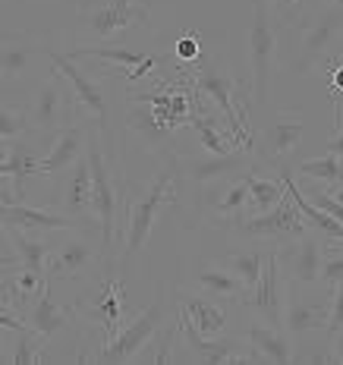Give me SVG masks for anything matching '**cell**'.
Returning a JSON list of instances; mask_svg holds the SVG:
<instances>
[{"instance_id":"44dd1931","label":"cell","mask_w":343,"mask_h":365,"mask_svg":"<svg viewBox=\"0 0 343 365\" xmlns=\"http://www.w3.org/2000/svg\"><path fill=\"white\" fill-rule=\"evenodd\" d=\"M249 346L262 356V362H274V365H287V362H296V353H293V337L277 328V324H268V322H258L249 328L246 334Z\"/></svg>"},{"instance_id":"bcb514c9","label":"cell","mask_w":343,"mask_h":365,"mask_svg":"<svg viewBox=\"0 0 343 365\" xmlns=\"http://www.w3.org/2000/svg\"><path fill=\"white\" fill-rule=\"evenodd\" d=\"M331 91L334 95H343V66H337V70L331 73Z\"/></svg>"},{"instance_id":"7dc6e473","label":"cell","mask_w":343,"mask_h":365,"mask_svg":"<svg viewBox=\"0 0 343 365\" xmlns=\"http://www.w3.org/2000/svg\"><path fill=\"white\" fill-rule=\"evenodd\" d=\"M331 359L343 365V331L334 334V356H331Z\"/></svg>"},{"instance_id":"f546056e","label":"cell","mask_w":343,"mask_h":365,"mask_svg":"<svg viewBox=\"0 0 343 365\" xmlns=\"http://www.w3.org/2000/svg\"><path fill=\"white\" fill-rule=\"evenodd\" d=\"M70 57L73 60H79V57H95V60H108V63L113 66H120V70H133V66H139L148 54H139V51H133V48H123V44H108V48H76L70 51Z\"/></svg>"},{"instance_id":"7402d4cb","label":"cell","mask_w":343,"mask_h":365,"mask_svg":"<svg viewBox=\"0 0 343 365\" xmlns=\"http://www.w3.org/2000/svg\"><path fill=\"white\" fill-rule=\"evenodd\" d=\"M48 54L44 48H38L35 41H22L19 35H10L0 41V86L6 82H16L19 76H26L32 70L35 57Z\"/></svg>"},{"instance_id":"4dcf8cb0","label":"cell","mask_w":343,"mask_h":365,"mask_svg":"<svg viewBox=\"0 0 343 365\" xmlns=\"http://www.w3.org/2000/svg\"><path fill=\"white\" fill-rule=\"evenodd\" d=\"M220 264H224L233 277H240V284L249 290L265 268V255L262 252H230V255L220 258Z\"/></svg>"},{"instance_id":"9a60e30c","label":"cell","mask_w":343,"mask_h":365,"mask_svg":"<svg viewBox=\"0 0 343 365\" xmlns=\"http://www.w3.org/2000/svg\"><path fill=\"white\" fill-rule=\"evenodd\" d=\"M180 167L195 186H208V182H217L220 177H230V173H242L249 167V151H230V155H193V158H180Z\"/></svg>"},{"instance_id":"d6986e66","label":"cell","mask_w":343,"mask_h":365,"mask_svg":"<svg viewBox=\"0 0 343 365\" xmlns=\"http://www.w3.org/2000/svg\"><path fill=\"white\" fill-rule=\"evenodd\" d=\"M91 258H95V246H91L86 237H66L63 242H60V246L51 249L48 268H44V274H48L51 284H54V277H57V280L79 277V274L91 264Z\"/></svg>"},{"instance_id":"8fae6325","label":"cell","mask_w":343,"mask_h":365,"mask_svg":"<svg viewBox=\"0 0 343 365\" xmlns=\"http://www.w3.org/2000/svg\"><path fill=\"white\" fill-rule=\"evenodd\" d=\"M280 268H284V277L290 284H318L322 280V237H315L312 230H306L302 237L290 240L287 249L277 255Z\"/></svg>"},{"instance_id":"5bb4252c","label":"cell","mask_w":343,"mask_h":365,"mask_svg":"<svg viewBox=\"0 0 343 365\" xmlns=\"http://www.w3.org/2000/svg\"><path fill=\"white\" fill-rule=\"evenodd\" d=\"M327 312H331V299H302L296 284H290L287 299H284V322L280 324H284V331L290 337L300 340V337H306V334L327 328Z\"/></svg>"},{"instance_id":"f35d334b","label":"cell","mask_w":343,"mask_h":365,"mask_svg":"<svg viewBox=\"0 0 343 365\" xmlns=\"http://www.w3.org/2000/svg\"><path fill=\"white\" fill-rule=\"evenodd\" d=\"M331 104H334V120H337V129H334V135L327 139V151H331V155H337L343 161V98L334 95Z\"/></svg>"},{"instance_id":"ac0fdd59","label":"cell","mask_w":343,"mask_h":365,"mask_svg":"<svg viewBox=\"0 0 343 365\" xmlns=\"http://www.w3.org/2000/svg\"><path fill=\"white\" fill-rule=\"evenodd\" d=\"M88 148V133L86 126H63L57 129V139L51 145L48 155L38 161V177L51 180L57 173H63L66 167H73L82 158V151Z\"/></svg>"},{"instance_id":"ee69618b","label":"cell","mask_w":343,"mask_h":365,"mask_svg":"<svg viewBox=\"0 0 343 365\" xmlns=\"http://www.w3.org/2000/svg\"><path fill=\"white\" fill-rule=\"evenodd\" d=\"M0 328H4V331H22V328H29V324L22 322V318H19L13 309H4V306H0Z\"/></svg>"},{"instance_id":"b9f144b4","label":"cell","mask_w":343,"mask_h":365,"mask_svg":"<svg viewBox=\"0 0 343 365\" xmlns=\"http://www.w3.org/2000/svg\"><path fill=\"white\" fill-rule=\"evenodd\" d=\"M180 331V324L173 322V324H164V334H161V344H158V353L151 356L148 362H155V365H164V362H170V340H173V334Z\"/></svg>"},{"instance_id":"d590c367","label":"cell","mask_w":343,"mask_h":365,"mask_svg":"<svg viewBox=\"0 0 343 365\" xmlns=\"http://www.w3.org/2000/svg\"><path fill=\"white\" fill-rule=\"evenodd\" d=\"M41 349V337L32 328L16 331V353H13V365H38L44 362V356L38 353Z\"/></svg>"},{"instance_id":"f907efd6","label":"cell","mask_w":343,"mask_h":365,"mask_svg":"<svg viewBox=\"0 0 343 365\" xmlns=\"http://www.w3.org/2000/svg\"><path fill=\"white\" fill-rule=\"evenodd\" d=\"M265 6H300L302 0H262Z\"/></svg>"},{"instance_id":"ba28073f","label":"cell","mask_w":343,"mask_h":365,"mask_svg":"<svg viewBox=\"0 0 343 365\" xmlns=\"http://www.w3.org/2000/svg\"><path fill=\"white\" fill-rule=\"evenodd\" d=\"M73 108H76V98H73L70 86H66L63 76L54 73L38 86L29 123H32L35 133H57V129H63L66 120L73 117Z\"/></svg>"},{"instance_id":"7a4b0ae2","label":"cell","mask_w":343,"mask_h":365,"mask_svg":"<svg viewBox=\"0 0 343 365\" xmlns=\"http://www.w3.org/2000/svg\"><path fill=\"white\" fill-rule=\"evenodd\" d=\"M343 38V4H334L315 16L302 19V26L290 29V70L293 73H309L322 60L331 57Z\"/></svg>"},{"instance_id":"f5cc1de1","label":"cell","mask_w":343,"mask_h":365,"mask_svg":"<svg viewBox=\"0 0 343 365\" xmlns=\"http://www.w3.org/2000/svg\"><path fill=\"white\" fill-rule=\"evenodd\" d=\"M4 38H10V35H0V41H4Z\"/></svg>"},{"instance_id":"836d02e7","label":"cell","mask_w":343,"mask_h":365,"mask_svg":"<svg viewBox=\"0 0 343 365\" xmlns=\"http://www.w3.org/2000/svg\"><path fill=\"white\" fill-rule=\"evenodd\" d=\"M300 173L302 177H312V180H322V182H331V186H340L343 189V161L337 155H322V158H312V161H302L300 164Z\"/></svg>"},{"instance_id":"3957f363","label":"cell","mask_w":343,"mask_h":365,"mask_svg":"<svg viewBox=\"0 0 343 365\" xmlns=\"http://www.w3.org/2000/svg\"><path fill=\"white\" fill-rule=\"evenodd\" d=\"M164 322H167V296H164V287H158L155 302L145 306L139 315L133 318V324H126L120 334H113V337L104 340L91 359L104 362V365H120V362L139 359V349L164 328Z\"/></svg>"},{"instance_id":"d4e9b609","label":"cell","mask_w":343,"mask_h":365,"mask_svg":"<svg viewBox=\"0 0 343 365\" xmlns=\"http://www.w3.org/2000/svg\"><path fill=\"white\" fill-rule=\"evenodd\" d=\"M0 173L13 180V192H16V199L22 202V199H26L29 177L38 173V158L32 155V148H29L26 142L13 139L10 145H6V155L0 158Z\"/></svg>"},{"instance_id":"4fadbf2b","label":"cell","mask_w":343,"mask_h":365,"mask_svg":"<svg viewBox=\"0 0 343 365\" xmlns=\"http://www.w3.org/2000/svg\"><path fill=\"white\" fill-rule=\"evenodd\" d=\"M195 86H199V91H205V95H208L211 101H215L217 108L227 113V120H230V135L242 139V133H240V129H242L240 95H236V79H233V76L205 60V66L195 70Z\"/></svg>"},{"instance_id":"5b68a950","label":"cell","mask_w":343,"mask_h":365,"mask_svg":"<svg viewBox=\"0 0 343 365\" xmlns=\"http://www.w3.org/2000/svg\"><path fill=\"white\" fill-rule=\"evenodd\" d=\"M246 48H249V70H252V86H255V104H265L268 101L274 60H277V29H274L271 10L262 0L252 4V22H249V32H246Z\"/></svg>"},{"instance_id":"83f0119b","label":"cell","mask_w":343,"mask_h":365,"mask_svg":"<svg viewBox=\"0 0 343 365\" xmlns=\"http://www.w3.org/2000/svg\"><path fill=\"white\" fill-rule=\"evenodd\" d=\"M195 287L211 296V299H224V296H242V290L246 287L240 284V277H233L230 271L220 264V268H215V264H205V268L195 274Z\"/></svg>"},{"instance_id":"1f68e13d","label":"cell","mask_w":343,"mask_h":365,"mask_svg":"<svg viewBox=\"0 0 343 365\" xmlns=\"http://www.w3.org/2000/svg\"><path fill=\"white\" fill-rule=\"evenodd\" d=\"M129 126L135 129V133L142 135L148 145H161V142L170 135V129H167L164 120L155 117V110H151V104L145 108V101H139V108L133 110V117H129Z\"/></svg>"},{"instance_id":"681fc988","label":"cell","mask_w":343,"mask_h":365,"mask_svg":"<svg viewBox=\"0 0 343 365\" xmlns=\"http://www.w3.org/2000/svg\"><path fill=\"white\" fill-rule=\"evenodd\" d=\"M13 268H16V264H13ZM6 277H10V268H4V264H0V299L6 302Z\"/></svg>"},{"instance_id":"60d3db41","label":"cell","mask_w":343,"mask_h":365,"mask_svg":"<svg viewBox=\"0 0 343 365\" xmlns=\"http://www.w3.org/2000/svg\"><path fill=\"white\" fill-rule=\"evenodd\" d=\"M315 205H318V208H322V211H327V215H331L334 220H340V224H343V202H340L337 195H334L327 186H324L322 192L315 195Z\"/></svg>"},{"instance_id":"30bf717a","label":"cell","mask_w":343,"mask_h":365,"mask_svg":"<svg viewBox=\"0 0 343 365\" xmlns=\"http://www.w3.org/2000/svg\"><path fill=\"white\" fill-rule=\"evenodd\" d=\"M151 22V6L142 0H104V4L91 6L86 13V29L95 38H113L123 29L133 26H148Z\"/></svg>"},{"instance_id":"f1b7e54d","label":"cell","mask_w":343,"mask_h":365,"mask_svg":"<svg viewBox=\"0 0 343 365\" xmlns=\"http://www.w3.org/2000/svg\"><path fill=\"white\" fill-rule=\"evenodd\" d=\"M249 182V202L246 208L252 211V215H262V211L274 208L280 199L287 195V186L284 180H271V177H246Z\"/></svg>"},{"instance_id":"9c48e42d","label":"cell","mask_w":343,"mask_h":365,"mask_svg":"<svg viewBox=\"0 0 343 365\" xmlns=\"http://www.w3.org/2000/svg\"><path fill=\"white\" fill-rule=\"evenodd\" d=\"M51 63H54V70L66 79V86H70L73 98H76V108H82L88 113L91 120H95L101 129H108V120H111V110H108V98H104V88L98 86L91 76L79 66V60H73L70 54H60V51H48Z\"/></svg>"},{"instance_id":"277c9868","label":"cell","mask_w":343,"mask_h":365,"mask_svg":"<svg viewBox=\"0 0 343 365\" xmlns=\"http://www.w3.org/2000/svg\"><path fill=\"white\" fill-rule=\"evenodd\" d=\"M88 167H91V211H95L98 224H101V246L104 255H111L113 246V230H117V205H120V189L117 173L111 170L108 155L98 142H88Z\"/></svg>"},{"instance_id":"6da1fadb","label":"cell","mask_w":343,"mask_h":365,"mask_svg":"<svg viewBox=\"0 0 343 365\" xmlns=\"http://www.w3.org/2000/svg\"><path fill=\"white\" fill-rule=\"evenodd\" d=\"M183 170L180 158H167V164L151 177V182L135 195L133 202L126 199V242H123V255L133 258L145 249L148 237L155 233V224L161 217V211L170 202H177L180 186H177V173Z\"/></svg>"},{"instance_id":"8d00e7d4","label":"cell","mask_w":343,"mask_h":365,"mask_svg":"<svg viewBox=\"0 0 343 365\" xmlns=\"http://www.w3.org/2000/svg\"><path fill=\"white\" fill-rule=\"evenodd\" d=\"M246 202H249V182H246V177H240V180H236L233 186L217 199V211H220V215L240 217V211L246 208Z\"/></svg>"},{"instance_id":"4316f807","label":"cell","mask_w":343,"mask_h":365,"mask_svg":"<svg viewBox=\"0 0 343 365\" xmlns=\"http://www.w3.org/2000/svg\"><path fill=\"white\" fill-rule=\"evenodd\" d=\"M123 287L117 284L113 277H108L101 287H98L95 296H88V306H91V315L101 322L104 328V340L113 337V328L120 324V309H123Z\"/></svg>"},{"instance_id":"7bdbcfd3","label":"cell","mask_w":343,"mask_h":365,"mask_svg":"<svg viewBox=\"0 0 343 365\" xmlns=\"http://www.w3.org/2000/svg\"><path fill=\"white\" fill-rule=\"evenodd\" d=\"M177 57H180V60H199V57H202L199 41H195L193 35H183L180 41H177Z\"/></svg>"},{"instance_id":"ab89813d","label":"cell","mask_w":343,"mask_h":365,"mask_svg":"<svg viewBox=\"0 0 343 365\" xmlns=\"http://www.w3.org/2000/svg\"><path fill=\"white\" fill-rule=\"evenodd\" d=\"M327 331H343V284L331 287V312H327Z\"/></svg>"},{"instance_id":"8992f818","label":"cell","mask_w":343,"mask_h":365,"mask_svg":"<svg viewBox=\"0 0 343 365\" xmlns=\"http://www.w3.org/2000/svg\"><path fill=\"white\" fill-rule=\"evenodd\" d=\"M233 230L240 237H255V240H277V242H290L309 230V220L300 215L296 202L284 195L274 208L262 211V215H249V217H233Z\"/></svg>"},{"instance_id":"52a82bcc","label":"cell","mask_w":343,"mask_h":365,"mask_svg":"<svg viewBox=\"0 0 343 365\" xmlns=\"http://www.w3.org/2000/svg\"><path fill=\"white\" fill-rule=\"evenodd\" d=\"M284 299H287V277L280 268L277 252L265 255V268L258 274V280L249 290H242L240 302L246 309H252L262 322L268 324H280L284 322Z\"/></svg>"},{"instance_id":"e575fe53","label":"cell","mask_w":343,"mask_h":365,"mask_svg":"<svg viewBox=\"0 0 343 365\" xmlns=\"http://www.w3.org/2000/svg\"><path fill=\"white\" fill-rule=\"evenodd\" d=\"M32 129L29 123V110L10 108V104H0V142H13Z\"/></svg>"},{"instance_id":"484cf974","label":"cell","mask_w":343,"mask_h":365,"mask_svg":"<svg viewBox=\"0 0 343 365\" xmlns=\"http://www.w3.org/2000/svg\"><path fill=\"white\" fill-rule=\"evenodd\" d=\"M6 233H10V246H13V252H16L19 268L44 274V268H48V255H51V249H54L51 240L35 237V233H26V230H16V227H6ZM44 277H48V274H44Z\"/></svg>"},{"instance_id":"816d5d0a","label":"cell","mask_w":343,"mask_h":365,"mask_svg":"<svg viewBox=\"0 0 343 365\" xmlns=\"http://www.w3.org/2000/svg\"><path fill=\"white\" fill-rule=\"evenodd\" d=\"M6 145H10V142H0V158L6 155Z\"/></svg>"},{"instance_id":"e0dca14e","label":"cell","mask_w":343,"mask_h":365,"mask_svg":"<svg viewBox=\"0 0 343 365\" xmlns=\"http://www.w3.org/2000/svg\"><path fill=\"white\" fill-rule=\"evenodd\" d=\"M302 135H306V117L296 110H280L277 120L262 135L265 161H284V158H290L293 148L302 142Z\"/></svg>"},{"instance_id":"ffe728a7","label":"cell","mask_w":343,"mask_h":365,"mask_svg":"<svg viewBox=\"0 0 343 365\" xmlns=\"http://www.w3.org/2000/svg\"><path fill=\"white\" fill-rule=\"evenodd\" d=\"M177 299H180V312L189 318V324H193L202 337H220V334L227 331V312L220 309L211 296L205 299V296L180 290Z\"/></svg>"},{"instance_id":"2e32d148","label":"cell","mask_w":343,"mask_h":365,"mask_svg":"<svg viewBox=\"0 0 343 365\" xmlns=\"http://www.w3.org/2000/svg\"><path fill=\"white\" fill-rule=\"evenodd\" d=\"M0 224L4 227H16V230L35 233V230H76L79 217L60 215V211H48V208H32L26 202H10L0 205Z\"/></svg>"},{"instance_id":"f6af8a7d","label":"cell","mask_w":343,"mask_h":365,"mask_svg":"<svg viewBox=\"0 0 343 365\" xmlns=\"http://www.w3.org/2000/svg\"><path fill=\"white\" fill-rule=\"evenodd\" d=\"M0 264H4V268H13V264H19L16 262V252H13V249H4V242H0Z\"/></svg>"},{"instance_id":"cb8c5ba5","label":"cell","mask_w":343,"mask_h":365,"mask_svg":"<svg viewBox=\"0 0 343 365\" xmlns=\"http://www.w3.org/2000/svg\"><path fill=\"white\" fill-rule=\"evenodd\" d=\"M63 324H66V309L54 302V290H51V280H48L41 287V293L32 299V306H29V328L41 340H48L63 331Z\"/></svg>"},{"instance_id":"74e56055","label":"cell","mask_w":343,"mask_h":365,"mask_svg":"<svg viewBox=\"0 0 343 365\" xmlns=\"http://www.w3.org/2000/svg\"><path fill=\"white\" fill-rule=\"evenodd\" d=\"M322 280L327 287L343 284V246H331V255L322 258Z\"/></svg>"},{"instance_id":"603a6c76","label":"cell","mask_w":343,"mask_h":365,"mask_svg":"<svg viewBox=\"0 0 343 365\" xmlns=\"http://www.w3.org/2000/svg\"><path fill=\"white\" fill-rule=\"evenodd\" d=\"M60 208L70 217H86L91 211V167L88 158H79L73 164V173L63 182V192H60Z\"/></svg>"},{"instance_id":"7c38bea8","label":"cell","mask_w":343,"mask_h":365,"mask_svg":"<svg viewBox=\"0 0 343 365\" xmlns=\"http://www.w3.org/2000/svg\"><path fill=\"white\" fill-rule=\"evenodd\" d=\"M177 324L183 331V337H186L189 349H195V359L208 362V365H236V362H262V356L255 353L252 346H249V353H242L240 340H217V337H202L199 331L189 324V318L177 312Z\"/></svg>"},{"instance_id":"d6a6232c","label":"cell","mask_w":343,"mask_h":365,"mask_svg":"<svg viewBox=\"0 0 343 365\" xmlns=\"http://www.w3.org/2000/svg\"><path fill=\"white\" fill-rule=\"evenodd\" d=\"M193 129L199 133L205 151H211V155H230V151L242 148V142L236 139V135H220L215 129V123H211V120H205V117H193Z\"/></svg>"},{"instance_id":"c3c4849f","label":"cell","mask_w":343,"mask_h":365,"mask_svg":"<svg viewBox=\"0 0 343 365\" xmlns=\"http://www.w3.org/2000/svg\"><path fill=\"white\" fill-rule=\"evenodd\" d=\"M10 202H19V199H16V192H13V186L0 182V205H10Z\"/></svg>"}]
</instances>
